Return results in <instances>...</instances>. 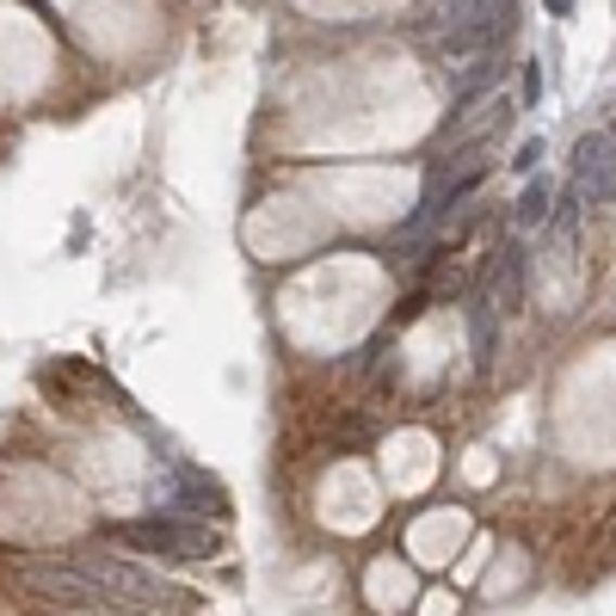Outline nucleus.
Returning <instances> with one entry per match:
<instances>
[{"mask_svg": "<svg viewBox=\"0 0 616 616\" xmlns=\"http://www.w3.org/2000/svg\"><path fill=\"white\" fill-rule=\"evenodd\" d=\"M105 537L124 542V549H142V555H161V561H216L222 555V530H210V524H197V518H179V512L124 518Z\"/></svg>", "mask_w": 616, "mask_h": 616, "instance_id": "nucleus-1", "label": "nucleus"}, {"mask_svg": "<svg viewBox=\"0 0 616 616\" xmlns=\"http://www.w3.org/2000/svg\"><path fill=\"white\" fill-rule=\"evenodd\" d=\"M574 174L579 179H598V174H616V154H611V136L592 130L574 142Z\"/></svg>", "mask_w": 616, "mask_h": 616, "instance_id": "nucleus-6", "label": "nucleus"}, {"mask_svg": "<svg viewBox=\"0 0 616 616\" xmlns=\"http://www.w3.org/2000/svg\"><path fill=\"white\" fill-rule=\"evenodd\" d=\"M25 586H38L43 598H56L68 611H99V604H105V592H99L80 567H43V561H31V567H25Z\"/></svg>", "mask_w": 616, "mask_h": 616, "instance_id": "nucleus-4", "label": "nucleus"}, {"mask_svg": "<svg viewBox=\"0 0 616 616\" xmlns=\"http://www.w3.org/2000/svg\"><path fill=\"white\" fill-rule=\"evenodd\" d=\"M537 161H542V142H537V136H530V142H524V149L512 154V174H524V179H537Z\"/></svg>", "mask_w": 616, "mask_h": 616, "instance_id": "nucleus-8", "label": "nucleus"}, {"mask_svg": "<svg viewBox=\"0 0 616 616\" xmlns=\"http://www.w3.org/2000/svg\"><path fill=\"white\" fill-rule=\"evenodd\" d=\"M604 136H611V154H616V124H611V130H604Z\"/></svg>", "mask_w": 616, "mask_h": 616, "instance_id": "nucleus-10", "label": "nucleus"}, {"mask_svg": "<svg viewBox=\"0 0 616 616\" xmlns=\"http://www.w3.org/2000/svg\"><path fill=\"white\" fill-rule=\"evenodd\" d=\"M500 117H512V99H505V87H500V93H487V99H475V105H457V117L444 124V142H475V136L493 130Z\"/></svg>", "mask_w": 616, "mask_h": 616, "instance_id": "nucleus-5", "label": "nucleus"}, {"mask_svg": "<svg viewBox=\"0 0 616 616\" xmlns=\"http://www.w3.org/2000/svg\"><path fill=\"white\" fill-rule=\"evenodd\" d=\"M542 99V62H524V105Z\"/></svg>", "mask_w": 616, "mask_h": 616, "instance_id": "nucleus-9", "label": "nucleus"}, {"mask_svg": "<svg viewBox=\"0 0 616 616\" xmlns=\"http://www.w3.org/2000/svg\"><path fill=\"white\" fill-rule=\"evenodd\" d=\"M549 204H555V185H549V179H530V185H524V197L512 204V216H518V229L542 222V216H549Z\"/></svg>", "mask_w": 616, "mask_h": 616, "instance_id": "nucleus-7", "label": "nucleus"}, {"mask_svg": "<svg viewBox=\"0 0 616 616\" xmlns=\"http://www.w3.org/2000/svg\"><path fill=\"white\" fill-rule=\"evenodd\" d=\"M80 574L93 579L99 592H112V604H142V611H192L197 604V592H185V586L149 574L124 555H80Z\"/></svg>", "mask_w": 616, "mask_h": 616, "instance_id": "nucleus-2", "label": "nucleus"}, {"mask_svg": "<svg viewBox=\"0 0 616 616\" xmlns=\"http://www.w3.org/2000/svg\"><path fill=\"white\" fill-rule=\"evenodd\" d=\"M161 500L179 505L185 518H229V487L216 482L210 469H197V462H167V482H161Z\"/></svg>", "mask_w": 616, "mask_h": 616, "instance_id": "nucleus-3", "label": "nucleus"}]
</instances>
